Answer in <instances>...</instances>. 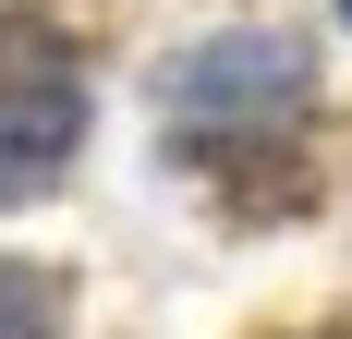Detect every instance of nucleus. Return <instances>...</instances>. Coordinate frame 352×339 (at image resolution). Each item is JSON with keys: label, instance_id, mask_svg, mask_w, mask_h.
<instances>
[{"label": "nucleus", "instance_id": "obj_2", "mask_svg": "<svg viewBox=\"0 0 352 339\" xmlns=\"http://www.w3.org/2000/svg\"><path fill=\"white\" fill-rule=\"evenodd\" d=\"M182 121H207V134H231V121H267V109L304 97V49L292 36H219V49H195V61L170 73Z\"/></svg>", "mask_w": 352, "mask_h": 339}, {"label": "nucleus", "instance_id": "obj_1", "mask_svg": "<svg viewBox=\"0 0 352 339\" xmlns=\"http://www.w3.org/2000/svg\"><path fill=\"white\" fill-rule=\"evenodd\" d=\"M85 145V73L36 12H0V194H49Z\"/></svg>", "mask_w": 352, "mask_h": 339}, {"label": "nucleus", "instance_id": "obj_3", "mask_svg": "<svg viewBox=\"0 0 352 339\" xmlns=\"http://www.w3.org/2000/svg\"><path fill=\"white\" fill-rule=\"evenodd\" d=\"M61 267H36V255H0V339H61Z\"/></svg>", "mask_w": 352, "mask_h": 339}, {"label": "nucleus", "instance_id": "obj_4", "mask_svg": "<svg viewBox=\"0 0 352 339\" xmlns=\"http://www.w3.org/2000/svg\"><path fill=\"white\" fill-rule=\"evenodd\" d=\"M340 12H352V0H340Z\"/></svg>", "mask_w": 352, "mask_h": 339}]
</instances>
